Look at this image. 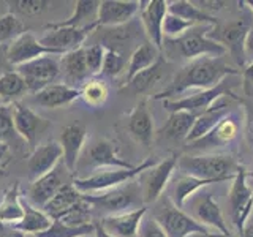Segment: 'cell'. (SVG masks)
<instances>
[{
  "mask_svg": "<svg viewBox=\"0 0 253 237\" xmlns=\"http://www.w3.org/2000/svg\"><path fill=\"white\" fill-rule=\"evenodd\" d=\"M239 70L233 68L225 57H201L190 60L174 75L169 85L155 95V100H177L188 89L208 90L220 84L226 76H237Z\"/></svg>",
  "mask_w": 253,
  "mask_h": 237,
  "instance_id": "1",
  "label": "cell"
},
{
  "mask_svg": "<svg viewBox=\"0 0 253 237\" xmlns=\"http://www.w3.org/2000/svg\"><path fill=\"white\" fill-rule=\"evenodd\" d=\"M211 26H195L176 40H163L165 52L171 57H184L188 60L201 57H225L226 49L213 40L208 38Z\"/></svg>",
  "mask_w": 253,
  "mask_h": 237,
  "instance_id": "2",
  "label": "cell"
},
{
  "mask_svg": "<svg viewBox=\"0 0 253 237\" xmlns=\"http://www.w3.org/2000/svg\"><path fill=\"white\" fill-rule=\"evenodd\" d=\"M177 168L187 176L204 180H215L220 184V182L233 180L239 164L231 155L209 154L198 157H180L177 160Z\"/></svg>",
  "mask_w": 253,
  "mask_h": 237,
  "instance_id": "3",
  "label": "cell"
},
{
  "mask_svg": "<svg viewBox=\"0 0 253 237\" xmlns=\"http://www.w3.org/2000/svg\"><path fill=\"white\" fill-rule=\"evenodd\" d=\"M84 201L90 204L92 209H97L100 212H105L106 215H119V213L136 210L142 207V195L139 184L134 180L126 182L125 185L106 190L101 193L93 195H83Z\"/></svg>",
  "mask_w": 253,
  "mask_h": 237,
  "instance_id": "4",
  "label": "cell"
},
{
  "mask_svg": "<svg viewBox=\"0 0 253 237\" xmlns=\"http://www.w3.org/2000/svg\"><path fill=\"white\" fill-rule=\"evenodd\" d=\"M92 37L95 38L93 44H101L105 49L119 52L122 57H125V54L131 55L138 46H141L144 41H149L141 19L136 18L126 24H122V26L98 27L92 34Z\"/></svg>",
  "mask_w": 253,
  "mask_h": 237,
  "instance_id": "5",
  "label": "cell"
},
{
  "mask_svg": "<svg viewBox=\"0 0 253 237\" xmlns=\"http://www.w3.org/2000/svg\"><path fill=\"white\" fill-rule=\"evenodd\" d=\"M130 169L134 166L128 161L122 160L116 154L114 146L106 139H93L84 146L81 157H79L76 171L81 174L78 177H89L105 169ZM75 171V172H76Z\"/></svg>",
  "mask_w": 253,
  "mask_h": 237,
  "instance_id": "6",
  "label": "cell"
},
{
  "mask_svg": "<svg viewBox=\"0 0 253 237\" xmlns=\"http://www.w3.org/2000/svg\"><path fill=\"white\" fill-rule=\"evenodd\" d=\"M155 164H157L155 160H147L130 169H105L97 174H92L89 177H75L73 185L78 192L83 195L101 193V192H106V190L125 185L126 182L133 180L136 176H139L141 172L150 169Z\"/></svg>",
  "mask_w": 253,
  "mask_h": 237,
  "instance_id": "7",
  "label": "cell"
},
{
  "mask_svg": "<svg viewBox=\"0 0 253 237\" xmlns=\"http://www.w3.org/2000/svg\"><path fill=\"white\" fill-rule=\"evenodd\" d=\"M150 217L160 225L168 237H185L196 231H209L208 228H204L195 218L190 217L185 210L177 209L169 198L165 196L155 202V209Z\"/></svg>",
  "mask_w": 253,
  "mask_h": 237,
  "instance_id": "8",
  "label": "cell"
},
{
  "mask_svg": "<svg viewBox=\"0 0 253 237\" xmlns=\"http://www.w3.org/2000/svg\"><path fill=\"white\" fill-rule=\"evenodd\" d=\"M252 26H253V14L252 16L244 14L241 18L229 21L228 24H223V26H218L217 24L215 27L208 32V38L223 46L226 49V54L229 52V55L236 60L239 67H247V60H245V54H244V43Z\"/></svg>",
  "mask_w": 253,
  "mask_h": 237,
  "instance_id": "9",
  "label": "cell"
},
{
  "mask_svg": "<svg viewBox=\"0 0 253 237\" xmlns=\"http://www.w3.org/2000/svg\"><path fill=\"white\" fill-rule=\"evenodd\" d=\"M234 76H226L220 84L208 90H201L190 97L177 98V100H166L163 103L165 109H168L169 113H176V111H187V113H193L196 116L203 114L204 111H208L211 106H213V101L218 100L223 95L234 97L233 89L236 87V81H233Z\"/></svg>",
  "mask_w": 253,
  "mask_h": 237,
  "instance_id": "10",
  "label": "cell"
},
{
  "mask_svg": "<svg viewBox=\"0 0 253 237\" xmlns=\"http://www.w3.org/2000/svg\"><path fill=\"white\" fill-rule=\"evenodd\" d=\"M59 57L60 55H43V57H38L14 68L26 82L27 92L34 95L57 81V78L60 76Z\"/></svg>",
  "mask_w": 253,
  "mask_h": 237,
  "instance_id": "11",
  "label": "cell"
},
{
  "mask_svg": "<svg viewBox=\"0 0 253 237\" xmlns=\"http://www.w3.org/2000/svg\"><path fill=\"white\" fill-rule=\"evenodd\" d=\"M184 209L192 218H195L198 223L203 225L204 228H212L218 231L220 234L231 236L229 234L228 225L223 218L220 205L213 201L211 192H198L192 198H188L185 201Z\"/></svg>",
  "mask_w": 253,
  "mask_h": 237,
  "instance_id": "12",
  "label": "cell"
},
{
  "mask_svg": "<svg viewBox=\"0 0 253 237\" xmlns=\"http://www.w3.org/2000/svg\"><path fill=\"white\" fill-rule=\"evenodd\" d=\"M253 209V188L247 184V172L244 166H239L233 179V185L229 190V215L237 233H242L244 226Z\"/></svg>",
  "mask_w": 253,
  "mask_h": 237,
  "instance_id": "13",
  "label": "cell"
},
{
  "mask_svg": "<svg viewBox=\"0 0 253 237\" xmlns=\"http://www.w3.org/2000/svg\"><path fill=\"white\" fill-rule=\"evenodd\" d=\"M97 29L98 24H93V26L84 29H73V27H60L52 22L46 27V34L40 38V43L55 51L59 55H63L70 51L83 47L85 40Z\"/></svg>",
  "mask_w": 253,
  "mask_h": 237,
  "instance_id": "14",
  "label": "cell"
},
{
  "mask_svg": "<svg viewBox=\"0 0 253 237\" xmlns=\"http://www.w3.org/2000/svg\"><path fill=\"white\" fill-rule=\"evenodd\" d=\"M71 182H73L71 172L67 169V166L63 164V161H60L51 172H47L43 177L32 182V185L27 192V201L32 205H35V207L43 209L44 205L57 195V192L62 187L71 184Z\"/></svg>",
  "mask_w": 253,
  "mask_h": 237,
  "instance_id": "15",
  "label": "cell"
},
{
  "mask_svg": "<svg viewBox=\"0 0 253 237\" xmlns=\"http://www.w3.org/2000/svg\"><path fill=\"white\" fill-rule=\"evenodd\" d=\"M177 155H172L169 158H165L163 161L157 163L144 177V190H142V202L146 204H155L162 198L165 188L168 187L169 179L172 176L174 169L177 166Z\"/></svg>",
  "mask_w": 253,
  "mask_h": 237,
  "instance_id": "16",
  "label": "cell"
},
{
  "mask_svg": "<svg viewBox=\"0 0 253 237\" xmlns=\"http://www.w3.org/2000/svg\"><path fill=\"white\" fill-rule=\"evenodd\" d=\"M43 55H59L55 51L43 46L32 32H24L11 44L6 46V59L11 67H19Z\"/></svg>",
  "mask_w": 253,
  "mask_h": 237,
  "instance_id": "17",
  "label": "cell"
},
{
  "mask_svg": "<svg viewBox=\"0 0 253 237\" xmlns=\"http://www.w3.org/2000/svg\"><path fill=\"white\" fill-rule=\"evenodd\" d=\"M139 19L144 27L146 37L155 47H163V19L168 14V2L165 0H150L141 2Z\"/></svg>",
  "mask_w": 253,
  "mask_h": 237,
  "instance_id": "18",
  "label": "cell"
},
{
  "mask_svg": "<svg viewBox=\"0 0 253 237\" xmlns=\"http://www.w3.org/2000/svg\"><path fill=\"white\" fill-rule=\"evenodd\" d=\"M141 2L134 0H103L98 6V27H116L134 19Z\"/></svg>",
  "mask_w": 253,
  "mask_h": 237,
  "instance_id": "19",
  "label": "cell"
},
{
  "mask_svg": "<svg viewBox=\"0 0 253 237\" xmlns=\"http://www.w3.org/2000/svg\"><path fill=\"white\" fill-rule=\"evenodd\" d=\"M87 141V130L83 123L73 122L63 126L60 134V147H62V161L67 169L75 174L76 164Z\"/></svg>",
  "mask_w": 253,
  "mask_h": 237,
  "instance_id": "20",
  "label": "cell"
},
{
  "mask_svg": "<svg viewBox=\"0 0 253 237\" xmlns=\"http://www.w3.org/2000/svg\"><path fill=\"white\" fill-rule=\"evenodd\" d=\"M62 161V147L57 141H47L35 147L32 155L27 160L29 176L37 180L43 177L44 174L51 172L55 166Z\"/></svg>",
  "mask_w": 253,
  "mask_h": 237,
  "instance_id": "21",
  "label": "cell"
},
{
  "mask_svg": "<svg viewBox=\"0 0 253 237\" xmlns=\"http://www.w3.org/2000/svg\"><path fill=\"white\" fill-rule=\"evenodd\" d=\"M147 215V207H139L136 210L124 212L119 215L103 217L98 223L114 237H136L139 234L141 221Z\"/></svg>",
  "mask_w": 253,
  "mask_h": 237,
  "instance_id": "22",
  "label": "cell"
},
{
  "mask_svg": "<svg viewBox=\"0 0 253 237\" xmlns=\"http://www.w3.org/2000/svg\"><path fill=\"white\" fill-rule=\"evenodd\" d=\"M11 109H13V125L16 134H19L29 144H35L37 136L44 126V120L34 109L22 105L19 101L13 103Z\"/></svg>",
  "mask_w": 253,
  "mask_h": 237,
  "instance_id": "23",
  "label": "cell"
},
{
  "mask_svg": "<svg viewBox=\"0 0 253 237\" xmlns=\"http://www.w3.org/2000/svg\"><path fill=\"white\" fill-rule=\"evenodd\" d=\"M60 76L63 78V84L76 87V89L92 78L87 70L84 46L60 55Z\"/></svg>",
  "mask_w": 253,
  "mask_h": 237,
  "instance_id": "24",
  "label": "cell"
},
{
  "mask_svg": "<svg viewBox=\"0 0 253 237\" xmlns=\"http://www.w3.org/2000/svg\"><path fill=\"white\" fill-rule=\"evenodd\" d=\"M79 98V90L76 87L67 85L63 82H54L51 85L44 87L43 90L34 93V103L47 108V109H57L71 105L75 100Z\"/></svg>",
  "mask_w": 253,
  "mask_h": 237,
  "instance_id": "25",
  "label": "cell"
},
{
  "mask_svg": "<svg viewBox=\"0 0 253 237\" xmlns=\"http://www.w3.org/2000/svg\"><path fill=\"white\" fill-rule=\"evenodd\" d=\"M126 128H128L130 134L141 142L142 146L149 147L152 144L154 139V117L150 114V111L146 105V101H141L139 105H136L126 120Z\"/></svg>",
  "mask_w": 253,
  "mask_h": 237,
  "instance_id": "26",
  "label": "cell"
},
{
  "mask_svg": "<svg viewBox=\"0 0 253 237\" xmlns=\"http://www.w3.org/2000/svg\"><path fill=\"white\" fill-rule=\"evenodd\" d=\"M237 133H239V122L234 114L229 113L223 120H221L215 128H213L208 136H204L201 139H198L192 142L193 149H201V147H211V146H221L231 142Z\"/></svg>",
  "mask_w": 253,
  "mask_h": 237,
  "instance_id": "27",
  "label": "cell"
},
{
  "mask_svg": "<svg viewBox=\"0 0 253 237\" xmlns=\"http://www.w3.org/2000/svg\"><path fill=\"white\" fill-rule=\"evenodd\" d=\"M24 215L21 221H18L16 225H13L16 229H19L24 234H34L38 236L44 233L46 229H49L52 225V218L47 217V213L43 209H38L35 205H32L27 199H21Z\"/></svg>",
  "mask_w": 253,
  "mask_h": 237,
  "instance_id": "28",
  "label": "cell"
},
{
  "mask_svg": "<svg viewBox=\"0 0 253 237\" xmlns=\"http://www.w3.org/2000/svg\"><path fill=\"white\" fill-rule=\"evenodd\" d=\"M198 116L193 113H187V111H176L171 113L168 122L160 130V136L169 141H187L190 131L193 130V125L196 122Z\"/></svg>",
  "mask_w": 253,
  "mask_h": 237,
  "instance_id": "29",
  "label": "cell"
},
{
  "mask_svg": "<svg viewBox=\"0 0 253 237\" xmlns=\"http://www.w3.org/2000/svg\"><path fill=\"white\" fill-rule=\"evenodd\" d=\"M228 108H226V105H213L208 111H204L203 114L198 116L196 122L193 125V130L190 131L185 142H188V144H190V142H195L198 139L208 136V134L229 114Z\"/></svg>",
  "mask_w": 253,
  "mask_h": 237,
  "instance_id": "30",
  "label": "cell"
},
{
  "mask_svg": "<svg viewBox=\"0 0 253 237\" xmlns=\"http://www.w3.org/2000/svg\"><path fill=\"white\" fill-rule=\"evenodd\" d=\"M165 68H166V60L165 57H160L150 68L141 71L136 76H133L130 81H126L124 92L131 95H141L144 92H149L162 79Z\"/></svg>",
  "mask_w": 253,
  "mask_h": 237,
  "instance_id": "31",
  "label": "cell"
},
{
  "mask_svg": "<svg viewBox=\"0 0 253 237\" xmlns=\"http://www.w3.org/2000/svg\"><path fill=\"white\" fill-rule=\"evenodd\" d=\"M212 184H218L215 180H204V179H198V177H192L187 176V174H182L176 180H174V185L171 188V196L169 199L171 202L176 205L177 209L184 210L185 201L188 198H192L195 193L200 192L201 188L212 185Z\"/></svg>",
  "mask_w": 253,
  "mask_h": 237,
  "instance_id": "32",
  "label": "cell"
},
{
  "mask_svg": "<svg viewBox=\"0 0 253 237\" xmlns=\"http://www.w3.org/2000/svg\"><path fill=\"white\" fill-rule=\"evenodd\" d=\"M81 199H83V193H79L75 188L73 182H71V184H67L65 187H62L59 190L57 195L44 205L43 210L47 213V217H51L52 220H59L60 217L65 215L70 209H73Z\"/></svg>",
  "mask_w": 253,
  "mask_h": 237,
  "instance_id": "33",
  "label": "cell"
},
{
  "mask_svg": "<svg viewBox=\"0 0 253 237\" xmlns=\"http://www.w3.org/2000/svg\"><path fill=\"white\" fill-rule=\"evenodd\" d=\"M98 6L100 2H95V0H78L75 3V13L68 19L54 24H57L60 27H73V29H84L93 26V24H98L97 22Z\"/></svg>",
  "mask_w": 253,
  "mask_h": 237,
  "instance_id": "34",
  "label": "cell"
},
{
  "mask_svg": "<svg viewBox=\"0 0 253 237\" xmlns=\"http://www.w3.org/2000/svg\"><path fill=\"white\" fill-rule=\"evenodd\" d=\"M168 13L179 16L188 22H193L195 26H217V19L213 16H211L208 11H203L200 6H195L193 2H187V0L168 2Z\"/></svg>",
  "mask_w": 253,
  "mask_h": 237,
  "instance_id": "35",
  "label": "cell"
},
{
  "mask_svg": "<svg viewBox=\"0 0 253 237\" xmlns=\"http://www.w3.org/2000/svg\"><path fill=\"white\" fill-rule=\"evenodd\" d=\"M160 57V49L155 47L150 41H144L141 46H138L134 52L130 55L128 68H126L128 70L126 71V81H130L133 76H136L141 71L150 68Z\"/></svg>",
  "mask_w": 253,
  "mask_h": 237,
  "instance_id": "36",
  "label": "cell"
},
{
  "mask_svg": "<svg viewBox=\"0 0 253 237\" xmlns=\"http://www.w3.org/2000/svg\"><path fill=\"white\" fill-rule=\"evenodd\" d=\"M21 195H19V185L14 184L10 187L3 195V199L0 202V223L6 225H16L21 221L24 215L22 202H21Z\"/></svg>",
  "mask_w": 253,
  "mask_h": 237,
  "instance_id": "37",
  "label": "cell"
},
{
  "mask_svg": "<svg viewBox=\"0 0 253 237\" xmlns=\"http://www.w3.org/2000/svg\"><path fill=\"white\" fill-rule=\"evenodd\" d=\"M78 90H79V98H83L85 105H89L92 108L103 106L109 95L108 84L105 82V79H101L98 76L89 78L83 85H79Z\"/></svg>",
  "mask_w": 253,
  "mask_h": 237,
  "instance_id": "38",
  "label": "cell"
},
{
  "mask_svg": "<svg viewBox=\"0 0 253 237\" xmlns=\"http://www.w3.org/2000/svg\"><path fill=\"white\" fill-rule=\"evenodd\" d=\"M27 92V87L24 79L16 70L0 76V98L5 101H14L24 97Z\"/></svg>",
  "mask_w": 253,
  "mask_h": 237,
  "instance_id": "39",
  "label": "cell"
},
{
  "mask_svg": "<svg viewBox=\"0 0 253 237\" xmlns=\"http://www.w3.org/2000/svg\"><path fill=\"white\" fill-rule=\"evenodd\" d=\"M95 234V223L84 226H70L59 220H52V225L44 233L35 237H87Z\"/></svg>",
  "mask_w": 253,
  "mask_h": 237,
  "instance_id": "40",
  "label": "cell"
},
{
  "mask_svg": "<svg viewBox=\"0 0 253 237\" xmlns=\"http://www.w3.org/2000/svg\"><path fill=\"white\" fill-rule=\"evenodd\" d=\"M24 32L27 30L24 29V24L16 14L5 13L0 16V46L11 44Z\"/></svg>",
  "mask_w": 253,
  "mask_h": 237,
  "instance_id": "41",
  "label": "cell"
},
{
  "mask_svg": "<svg viewBox=\"0 0 253 237\" xmlns=\"http://www.w3.org/2000/svg\"><path fill=\"white\" fill-rule=\"evenodd\" d=\"M192 27H195L193 22H188L179 16L168 13L163 19V40H176Z\"/></svg>",
  "mask_w": 253,
  "mask_h": 237,
  "instance_id": "42",
  "label": "cell"
},
{
  "mask_svg": "<svg viewBox=\"0 0 253 237\" xmlns=\"http://www.w3.org/2000/svg\"><path fill=\"white\" fill-rule=\"evenodd\" d=\"M105 52L106 49L101 44H90L84 46V54H85V63L87 70H89L90 76H98L101 73L103 60H105Z\"/></svg>",
  "mask_w": 253,
  "mask_h": 237,
  "instance_id": "43",
  "label": "cell"
},
{
  "mask_svg": "<svg viewBox=\"0 0 253 237\" xmlns=\"http://www.w3.org/2000/svg\"><path fill=\"white\" fill-rule=\"evenodd\" d=\"M125 68V57H122L119 52L106 49L105 60H103L101 73L105 78H117Z\"/></svg>",
  "mask_w": 253,
  "mask_h": 237,
  "instance_id": "44",
  "label": "cell"
},
{
  "mask_svg": "<svg viewBox=\"0 0 253 237\" xmlns=\"http://www.w3.org/2000/svg\"><path fill=\"white\" fill-rule=\"evenodd\" d=\"M13 109L8 105L0 106V142H6L14 136Z\"/></svg>",
  "mask_w": 253,
  "mask_h": 237,
  "instance_id": "45",
  "label": "cell"
},
{
  "mask_svg": "<svg viewBox=\"0 0 253 237\" xmlns=\"http://www.w3.org/2000/svg\"><path fill=\"white\" fill-rule=\"evenodd\" d=\"M14 5L19 13L32 16L44 11L49 3L44 2V0H19V2H14Z\"/></svg>",
  "mask_w": 253,
  "mask_h": 237,
  "instance_id": "46",
  "label": "cell"
},
{
  "mask_svg": "<svg viewBox=\"0 0 253 237\" xmlns=\"http://www.w3.org/2000/svg\"><path fill=\"white\" fill-rule=\"evenodd\" d=\"M138 236L139 237H168L160 228V225H158L152 217H149V218L144 217V220L141 221Z\"/></svg>",
  "mask_w": 253,
  "mask_h": 237,
  "instance_id": "47",
  "label": "cell"
},
{
  "mask_svg": "<svg viewBox=\"0 0 253 237\" xmlns=\"http://www.w3.org/2000/svg\"><path fill=\"white\" fill-rule=\"evenodd\" d=\"M242 90L247 97L253 98V62L242 71Z\"/></svg>",
  "mask_w": 253,
  "mask_h": 237,
  "instance_id": "48",
  "label": "cell"
},
{
  "mask_svg": "<svg viewBox=\"0 0 253 237\" xmlns=\"http://www.w3.org/2000/svg\"><path fill=\"white\" fill-rule=\"evenodd\" d=\"M244 54H245V60H247V65H249V63L253 62V26L250 27L247 37H245Z\"/></svg>",
  "mask_w": 253,
  "mask_h": 237,
  "instance_id": "49",
  "label": "cell"
},
{
  "mask_svg": "<svg viewBox=\"0 0 253 237\" xmlns=\"http://www.w3.org/2000/svg\"><path fill=\"white\" fill-rule=\"evenodd\" d=\"M27 234H24L19 229H16L13 225L0 223V237H26Z\"/></svg>",
  "mask_w": 253,
  "mask_h": 237,
  "instance_id": "50",
  "label": "cell"
},
{
  "mask_svg": "<svg viewBox=\"0 0 253 237\" xmlns=\"http://www.w3.org/2000/svg\"><path fill=\"white\" fill-rule=\"evenodd\" d=\"M11 71V65L6 59V46H0V76Z\"/></svg>",
  "mask_w": 253,
  "mask_h": 237,
  "instance_id": "51",
  "label": "cell"
},
{
  "mask_svg": "<svg viewBox=\"0 0 253 237\" xmlns=\"http://www.w3.org/2000/svg\"><path fill=\"white\" fill-rule=\"evenodd\" d=\"M93 237H114V236H111L108 231L103 229V226L98 223V221H95V234H93Z\"/></svg>",
  "mask_w": 253,
  "mask_h": 237,
  "instance_id": "52",
  "label": "cell"
},
{
  "mask_svg": "<svg viewBox=\"0 0 253 237\" xmlns=\"http://www.w3.org/2000/svg\"><path fill=\"white\" fill-rule=\"evenodd\" d=\"M10 152V147H8V142H0V163H3Z\"/></svg>",
  "mask_w": 253,
  "mask_h": 237,
  "instance_id": "53",
  "label": "cell"
},
{
  "mask_svg": "<svg viewBox=\"0 0 253 237\" xmlns=\"http://www.w3.org/2000/svg\"><path fill=\"white\" fill-rule=\"evenodd\" d=\"M239 237H253V223H247L244 226L242 233L239 234Z\"/></svg>",
  "mask_w": 253,
  "mask_h": 237,
  "instance_id": "54",
  "label": "cell"
},
{
  "mask_svg": "<svg viewBox=\"0 0 253 237\" xmlns=\"http://www.w3.org/2000/svg\"><path fill=\"white\" fill-rule=\"evenodd\" d=\"M185 237H213V233H209V231H196V233H192Z\"/></svg>",
  "mask_w": 253,
  "mask_h": 237,
  "instance_id": "55",
  "label": "cell"
},
{
  "mask_svg": "<svg viewBox=\"0 0 253 237\" xmlns=\"http://www.w3.org/2000/svg\"><path fill=\"white\" fill-rule=\"evenodd\" d=\"M245 5H249V8H250L252 13H253V0H249V2H245Z\"/></svg>",
  "mask_w": 253,
  "mask_h": 237,
  "instance_id": "56",
  "label": "cell"
},
{
  "mask_svg": "<svg viewBox=\"0 0 253 237\" xmlns=\"http://www.w3.org/2000/svg\"><path fill=\"white\" fill-rule=\"evenodd\" d=\"M213 237H231V236H225V234H220V233H215Z\"/></svg>",
  "mask_w": 253,
  "mask_h": 237,
  "instance_id": "57",
  "label": "cell"
},
{
  "mask_svg": "<svg viewBox=\"0 0 253 237\" xmlns=\"http://www.w3.org/2000/svg\"><path fill=\"white\" fill-rule=\"evenodd\" d=\"M3 174H5V172H3V169H2V168H0V177H2V176H3Z\"/></svg>",
  "mask_w": 253,
  "mask_h": 237,
  "instance_id": "58",
  "label": "cell"
},
{
  "mask_svg": "<svg viewBox=\"0 0 253 237\" xmlns=\"http://www.w3.org/2000/svg\"><path fill=\"white\" fill-rule=\"evenodd\" d=\"M87 237H93V236H87Z\"/></svg>",
  "mask_w": 253,
  "mask_h": 237,
  "instance_id": "59",
  "label": "cell"
}]
</instances>
